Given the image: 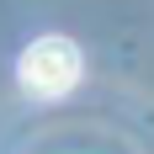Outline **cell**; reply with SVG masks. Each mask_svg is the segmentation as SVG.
I'll return each mask as SVG.
<instances>
[{
    "mask_svg": "<svg viewBox=\"0 0 154 154\" xmlns=\"http://www.w3.org/2000/svg\"><path fill=\"white\" fill-rule=\"evenodd\" d=\"M80 69H85V59H80V48L69 43V37H37V43H27V53L16 59L21 91L37 96V101H53V96L75 91Z\"/></svg>",
    "mask_w": 154,
    "mask_h": 154,
    "instance_id": "cell-1",
    "label": "cell"
}]
</instances>
